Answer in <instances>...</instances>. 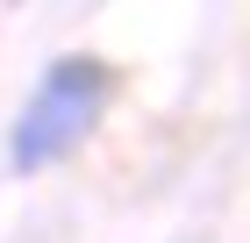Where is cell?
<instances>
[{
  "instance_id": "obj_1",
  "label": "cell",
  "mask_w": 250,
  "mask_h": 243,
  "mask_svg": "<svg viewBox=\"0 0 250 243\" xmlns=\"http://www.w3.org/2000/svg\"><path fill=\"white\" fill-rule=\"evenodd\" d=\"M100 100H107V72H100L93 57H58L50 79H43V93L29 100V114L15 122V165L21 172L58 165L64 150L93 129Z\"/></svg>"
}]
</instances>
